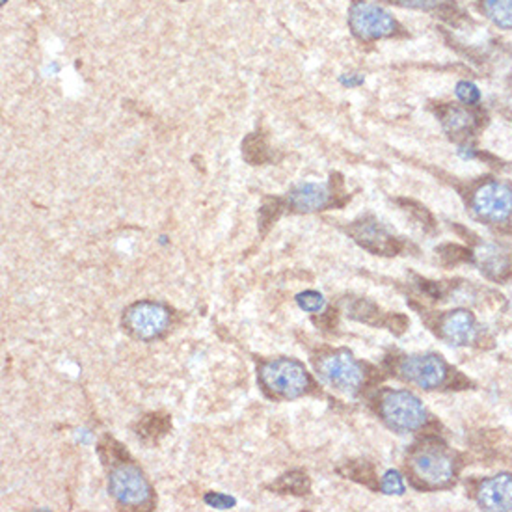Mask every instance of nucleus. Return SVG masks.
I'll list each match as a JSON object with an SVG mask.
<instances>
[{
    "label": "nucleus",
    "mask_w": 512,
    "mask_h": 512,
    "mask_svg": "<svg viewBox=\"0 0 512 512\" xmlns=\"http://www.w3.org/2000/svg\"><path fill=\"white\" fill-rule=\"evenodd\" d=\"M285 207V201L280 198H265L261 209H259V232L265 235L272 227V224L280 218L281 211Z\"/></svg>",
    "instance_id": "nucleus-22"
},
{
    "label": "nucleus",
    "mask_w": 512,
    "mask_h": 512,
    "mask_svg": "<svg viewBox=\"0 0 512 512\" xmlns=\"http://www.w3.org/2000/svg\"><path fill=\"white\" fill-rule=\"evenodd\" d=\"M123 326L136 339L151 341L170 328V312L157 302H136L123 315Z\"/></svg>",
    "instance_id": "nucleus-7"
},
{
    "label": "nucleus",
    "mask_w": 512,
    "mask_h": 512,
    "mask_svg": "<svg viewBox=\"0 0 512 512\" xmlns=\"http://www.w3.org/2000/svg\"><path fill=\"white\" fill-rule=\"evenodd\" d=\"M336 198L347 201L339 173L331 176V190H328L324 185H317V183L297 185L287 194L285 207H289L295 212H315L322 211L330 205H337Z\"/></svg>",
    "instance_id": "nucleus-8"
},
{
    "label": "nucleus",
    "mask_w": 512,
    "mask_h": 512,
    "mask_svg": "<svg viewBox=\"0 0 512 512\" xmlns=\"http://www.w3.org/2000/svg\"><path fill=\"white\" fill-rule=\"evenodd\" d=\"M440 120H442V125L447 135L451 136L467 135L475 125V116L472 112H467L466 108H460V106H445L440 112Z\"/></svg>",
    "instance_id": "nucleus-16"
},
{
    "label": "nucleus",
    "mask_w": 512,
    "mask_h": 512,
    "mask_svg": "<svg viewBox=\"0 0 512 512\" xmlns=\"http://www.w3.org/2000/svg\"><path fill=\"white\" fill-rule=\"evenodd\" d=\"M242 157L251 166L265 164L271 161V147L266 144L265 135L261 132H251L242 142Z\"/></svg>",
    "instance_id": "nucleus-19"
},
{
    "label": "nucleus",
    "mask_w": 512,
    "mask_h": 512,
    "mask_svg": "<svg viewBox=\"0 0 512 512\" xmlns=\"http://www.w3.org/2000/svg\"><path fill=\"white\" fill-rule=\"evenodd\" d=\"M479 259H481V271L492 280L505 281L512 274L511 257L497 246L482 248Z\"/></svg>",
    "instance_id": "nucleus-14"
},
{
    "label": "nucleus",
    "mask_w": 512,
    "mask_h": 512,
    "mask_svg": "<svg viewBox=\"0 0 512 512\" xmlns=\"http://www.w3.org/2000/svg\"><path fill=\"white\" fill-rule=\"evenodd\" d=\"M110 496L127 508H140L151 501L153 490L144 473L135 464L121 462L114 466L108 477Z\"/></svg>",
    "instance_id": "nucleus-5"
},
{
    "label": "nucleus",
    "mask_w": 512,
    "mask_h": 512,
    "mask_svg": "<svg viewBox=\"0 0 512 512\" xmlns=\"http://www.w3.org/2000/svg\"><path fill=\"white\" fill-rule=\"evenodd\" d=\"M399 203L404 207V211L410 212V215L416 218L419 226L425 227V229H434V220H432L431 212H428L425 207L419 205V203H416V201L412 200H399Z\"/></svg>",
    "instance_id": "nucleus-25"
},
{
    "label": "nucleus",
    "mask_w": 512,
    "mask_h": 512,
    "mask_svg": "<svg viewBox=\"0 0 512 512\" xmlns=\"http://www.w3.org/2000/svg\"><path fill=\"white\" fill-rule=\"evenodd\" d=\"M317 369L322 380L337 392L354 395L363 386V378H365L363 367L352 358V354L345 351L331 352L328 356L321 358Z\"/></svg>",
    "instance_id": "nucleus-6"
},
{
    "label": "nucleus",
    "mask_w": 512,
    "mask_h": 512,
    "mask_svg": "<svg viewBox=\"0 0 512 512\" xmlns=\"http://www.w3.org/2000/svg\"><path fill=\"white\" fill-rule=\"evenodd\" d=\"M392 4L401 6V8H410V10H434L440 6V0H387Z\"/></svg>",
    "instance_id": "nucleus-29"
},
{
    "label": "nucleus",
    "mask_w": 512,
    "mask_h": 512,
    "mask_svg": "<svg viewBox=\"0 0 512 512\" xmlns=\"http://www.w3.org/2000/svg\"><path fill=\"white\" fill-rule=\"evenodd\" d=\"M348 25L360 41H377L392 38L399 30V23L380 6L356 0L348 11Z\"/></svg>",
    "instance_id": "nucleus-4"
},
{
    "label": "nucleus",
    "mask_w": 512,
    "mask_h": 512,
    "mask_svg": "<svg viewBox=\"0 0 512 512\" xmlns=\"http://www.w3.org/2000/svg\"><path fill=\"white\" fill-rule=\"evenodd\" d=\"M414 484L419 488H443L455 477L453 457L443 447H419L410 458Z\"/></svg>",
    "instance_id": "nucleus-2"
},
{
    "label": "nucleus",
    "mask_w": 512,
    "mask_h": 512,
    "mask_svg": "<svg viewBox=\"0 0 512 512\" xmlns=\"http://www.w3.org/2000/svg\"><path fill=\"white\" fill-rule=\"evenodd\" d=\"M380 416L387 427L399 432H412L427 421V412L414 393L404 389H389L380 397Z\"/></svg>",
    "instance_id": "nucleus-3"
},
{
    "label": "nucleus",
    "mask_w": 512,
    "mask_h": 512,
    "mask_svg": "<svg viewBox=\"0 0 512 512\" xmlns=\"http://www.w3.org/2000/svg\"><path fill=\"white\" fill-rule=\"evenodd\" d=\"M455 93H457L458 101H462L464 105H477L479 101H481V91H479L477 86L470 81L458 82Z\"/></svg>",
    "instance_id": "nucleus-27"
},
{
    "label": "nucleus",
    "mask_w": 512,
    "mask_h": 512,
    "mask_svg": "<svg viewBox=\"0 0 512 512\" xmlns=\"http://www.w3.org/2000/svg\"><path fill=\"white\" fill-rule=\"evenodd\" d=\"M482 13L499 28H512V0H482Z\"/></svg>",
    "instance_id": "nucleus-21"
},
{
    "label": "nucleus",
    "mask_w": 512,
    "mask_h": 512,
    "mask_svg": "<svg viewBox=\"0 0 512 512\" xmlns=\"http://www.w3.org/2000/svg\"><path fill=\"white\" fill-rule=\"evenodd\" d=\"M313 321L317 322V324H321L324 330H331V328L336 326V309H330V312H326V315H321L319 319H313Z\"/></svg>",
    "instance_id": "nucleus-32"
},
{
    "label": "nucleus",
    "mask_w": 512,
    "mask_h": 512,
    "mask_svg": "<svg viewBox=\"0 0 512 512\" xmlns=\"http://www.w3.org/2000/svg\"><path fill=\"white\" fill-rule=\"evenodd\" d=\"M97 451H99V457L105 466H108V464H110V466H118V464L125 462L127 458V451L123 449V445L110 436H105L101 440Z\"/></svg>",
    "instance_id": "nucleus-23"
},
{
    "label": "nucleus",
    "mask_w": 512,
    "mask_h": 512,
    "mask_svg": "<svg viewBox=\"0 0 512 512\" xmlns=\"http://www.w3.org/2000/svg\"><path fill=\"white\" fill-rule=\"evenodd\" d=\"M438 254H440L443 265H458V263L473 261L472 251L464 246H458V244H443V246L438 248Z\"/></svg>",
    "instance_id": "nucleus-24"
},
{
    "label": "nucleus",
    "mask_w": 512,
    "mask_h": 512,
    "mask_svg": "<svg viewBox=\"0 0 512 512\" xmlns=\"http://www.w3.org/2000/svg\"><path fill=\"white\" fill-rule=\"evenodd\" d=\"M297 302H298V306H300L302 309L307 313H321L322 309H324V304H326L324 297H322L321 292H317V291L300 292V295L297 297Z\"/></svg>",
    "instance_id": "nucleus-26"
},
{
    "label": "nucleus",
    "mask_w": 512,
    "mask_h": 512,
    "mask_svg": "<svg viewBox=\"0 0 512 512\" xmlns=\"http://www.w3.org/2000/svg\"><path fill=\"white\" fill-rule=\"evenodd\" d=\"M473 211L488 222H503L512 215V190L507 185L488 181L473 194Z\"/></svg>",
    "instance_id": "nucleus-10"
},
{
    "label": "nucleus",
    "mask_w": 512,
    "mask_h": 512,
    "mask_svg": "<svg viewBox=\"0 0 512 512\" xmlns=\"http://www.w3.org/2000/svg\"><path fill=\"white\" fill-rule=\"evenodd\" d=\"M348 233L363 250L371 251L375 256H397L402 250V242L389 235L380 226V222L375 220L372 216H365L354 222L348 227Z\"/></svg>",
    "instance_id": "nucleus-11"
},
{
    "label": "nucleus",
    "mask_w": 512,
    "mask_h": 512,
    "mask_svg": "<svg viewBox=\"0 0 512 512\" xmlns=\"http://www.w3.org/2000/svg\"><path fill=\"white\" fill-rule=\"evenodd\" d=\"M380 488L382 492L389 494V496H393V494H395V496L404 494V482H402V477L397 472H393V470L386 472V475L382 477Z\"/></svg>",
    "instance_id": "nucleus-28"
},
{
    "label": "nucleus",
    "mask_w": 512,
    "mask_h": 512,
    "mask_svg": "<svg viewBox=\"0 0 512 512\" xmlns=\"http://www.w3.org/2000/svg\"><path fill=\"white\" fill-rule=\"evenodd\" d=\"M399 375L423 389H436L445 382L447 365L436 354H417L402 358L399 363Z\"/></svg>",
    "instance_id": "nucleus-9"
},
{
    "label": "nucleus",
    "mask_w": 512,
    "mask_h": 512,
    "mask_svg": "<svg viewBox=\"0 0 512 512\" xmlns=\"http://www.w3.org/2000/svg\"><path fill=\"white\" fill-rule=\"evenodd\" d=\"M309 488H312V482H309V477H307L304 472H289L283 473L280 479H278L274 484L271 487V490L278 494H292V496H306L309 494Z\"/></svg>",
    "instance_id": "nucleus-20"
},
{
    "label": "nucleus",
    "mask_w": 512,
    "mask_h": 512,
    "mask_svg": "<svg viewBox=\"0 0 512 512\" xmlns=\"http://www.w3.org/2000/svg\"><path fill=\"white\" fill-rule=\"evenodd\" d=\"M171 428V419L168 414L153 412L140 417L136 423V434L144 442H157L162 436H166Z\"/></svg>",
    "instance_id": "nucleus-15"
},
{
    "label": "nucleus",
    "mask_w": 512,
    "mask_h": 512,
    "mask_svg": "<svg viewBox=\"0 0 512 512\" xmlns=\"http://www.w3.org/2000/svg\"><path fill=\"white\" fill-rule=\"evenodd\" d=\"M442 336L445 341L457 345V347L473 343L477 336V324H475L472 313L466 309L447 313L442 321Z\"/></svg>",
    "instance_id": "nucleus-13"
},
{
    "label": "nucleus",
    "mask_w": 512,
    "mask_h": 512,
    "mask_svg": "<svg viewBox=\"0 0 512 512\" xmlns=\"http://www.w3.org/2000/svg\"><path fill=\"white\" fill-rule=\"evenodd\" d=\"M386 326L389 328V330H392L393 334L401 336L402 331H404L408 328V319L404 315H401V313H395V315L387 317Z\"/></svg>",
    "instance_id": "nucleus-31"
},
{
    "label": "nucleus",
    "mask_w": 512,
    "mask_h": 512,
    "mask_svg": "<svg viewBox=\"0 0 512 512\" xmlns=\"http://www.w3.org/2000/svg\"><path fill=\"white\" fill-rule=\"evenodd\" d=\"M337 472L341 473L343 477L360 482V484H363V487L367 488H372V490L378 488V477L377 473H375V467L367 462V460H351V462H345L341 467H337Z\"/></svg>",
    "instance_id": "nucleus-18"
},
{
    "label": "nucleus",
    "mask_w": 512,
    "mask_h": 512,
    "mask_svg": "<svg viewBox=\"0 0 512 512\" xmlns=\"http://www.w3.org/2000/svg\"><path fill=\"white\" fill-rule=\"evenodd\" d=\"M205 501L211 505V507L216 508H232L235 505V499L229 496H224V494H207Z\"/></svg>",
    "instance_id": "nucleus-30"
},
{
    "label": "nucleus",
    "mask_w": 512,
    "mask_h": 512,
    "mask_svg": "<svg viewBox=\"0 0 512 512\" xmlns=\"http://www.w3.org/2000/svg\"><path fill=\"white\" fill-rule=\"evenodd\" d=\"M259 382L263 389L276 399H297L312 387V378L306 367L291 358L263 363L259 369Z\"/></svg>",
    "instance_id": "nucleus-1"
},
{
    "label": "nucleus",
    "mask_w": 512,
    "mask_h": 512,
    "mask_svg": "<svg viewBox=\"0 0 512 512\" xmlns=\"http://www.w3.org/2000/svg\"><path fill=\"white\" fill-rule=\"evenodd\" d=\"M477 499L484 511H512V475L501 473L492 479H487L479 488Z\"/></svg>",
    "instance_id": "nucleus-12"
},
{
    "label": "nucleus",
    "mask_w": 512,
    "mask_h": 512,
    "mask_svg": "<svg viewBox=\"0 0 512 512\" xmlns=\"http://www.w3.org/2000/svg\"><path fill=\"white\" fill-rule=\"evenodd\" d=\"M341 84H345V86H360V84H363V76L362 75H354V73H351V75H343L341 76Z\"/></svg>",
    "instance_id": "nucleus-33"
},
{
    "label": "nucleus",
    "mask_w": 512,
    "mask_h": 512,
    "mask_svg": "<svg viewBox=\"0 0 512 512\" xmlns=\"http://www.w3.org/2000/svg\"><path fill=\"white\" fill-rule=\"evenodd\" d=\"M348 317L356 319L360 322H365V324H371V326H386L387 317L386 313L382 312L377 304H372L371 300L367 298H352L347 306Z\"/></svg>",
    "instance_id": "nucleus-17"
}]
</instances>
